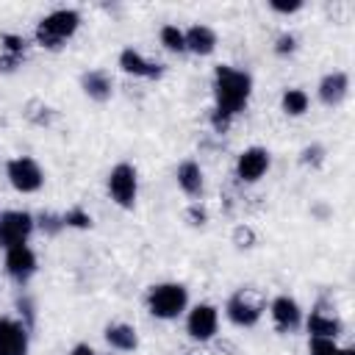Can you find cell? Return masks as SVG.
<instances>
[{
	"instance_id": "cell-1",
	"label": "cell",
	"mask_w": 355,
	"mask_h": 355,
	"mask_svg": "<svg viewBox=\"0 0 355 355\" xmlns=\"http://www.w3.org/2000/svg\"><path fill=\"white\" fill-rule=\"evenodd\" d=\"M250 89H252V80L247 72H239L230 67H216L214 94H216V111L219 114H225V116L239 114L250 100Z\"/></svg>"
},
{
	"instance_id": "cell-2",
	"label": "cell",
	"mask_w": 355,
	"mask_h": 355,
	"mask_svg": "<svg viewBox=\"0 0 355 355\" xmlns=\"http://www.w3.org/2000/svg\"><path fill=\"white\" fill-rule=\"evenodd\" d=\"M78 22H80V14L72 11V8H58L53 14H47L39 28H36V39L44 44V47H58L64 39H69L75 31H78Z\"/></svg>"
},
{
	"instance_id": "cell-3",
	"label": "cell",
	"mask_w": 355,
	"mask_h": 355,
	"mask_svg": "<svg viewBox=\"0 0 355 355\" xmlns=\"http://www.w3.org/2000/svg\"><path fill=\"white\" fill-rule=\"evenodd\" d=\"M186 300H189V294H186V288L180 283H161V286L150 288L147 308L158 319H172L186 308Z\"/></svg>"
},
{
	"instance_id": "cell-4",
	"label": "cell",
	"mask_w": 355,
	"mask_h": 355,
	"mask_svg": "<svg viewBox=\"0 0 355 355\" xmlns=\"http://www.w3.org/2000/svg\"><path fill=\"white\" fill-rule=\"evenodd\" d=\"M33 230V219L25 211H6L0 216V247H17L25 244V239Z\"/></svg>"
},
{
	"instance_id": "cell-5",
	"label": "cell",
	"mask_w": 355,
	"mask_h": 355,
	"mask_svg": "<svg viewBox=\"0 0 355 355\" xmlns=\"http://www.w3.org/2000/svg\"><path fill=\"white\" fill-rule=\"evenodd\" d=\"M108 191L122 208H130L136 200V169L130 164L114 166L108 175Z\"/></svg>"
},
{
	"instance_id": "cell-6",
	"label": "cell",
	"mask_w": 355,
	"mask_h": 355,
	"mask_svg": "<svg viewBox=\"0 0 355 355\" xmlns=\"http://www.w3.org/2000/svg\"><path fill=\"white\" fill-rule=\"evenodd\" d=\"M8 180H11V186L17 191H36L42 186L44 175H42V169H39V164L33 158L22 155V158L8 161Z\"/></svg>"
},
{
	"instance_id": "cell-7",
	"label": "cell",
	"mask_w": 355,
	"mask_h": 355,
	"mask_svg": "<svg viewBox=\"0 0 355 355\" xmlns=\"http://www.w3.org/2000/svg\"><path fill=\"white\" fill-rule=\"evenodd\" d=\"M6 269H8V275L17 283H25L36 272V255H33V250L25 247V244L8 247V252H6Z\"/></svg>"
},
{
	"instance_id": "cell-8",
	"label": "cell",
	"mask_w": 355,
	"mask_h": 355,
	"mask_svg": "<svg viewBox=\"0 0 355 355\" xmlns=\"http://www.w3.org/2000/svg\"><path fill=\"white\" fill-rule=\"evenodd\" d=\"M28 352V330L11 319H0V355H25Z\"/></svg>"
},
{
	"instance_id": "cell-9",
	"label": "cell",
	"mask_w": 355,
	"mask_h": 355,
	"mask_svg": "<svg viewBox=\"0 0 355 355\" xmlns=\"http://www.w3.org/2000/svg\"><path fill=\"white\" fill-rule=\"evenodd\" d=\"M216 322H219V313H216L214 305H197L189 313V333H191V338L208 341L216 333Z\"/></svg>"
},
{
	"instance_id": "cell-10",
	"label": "cell",
	"mask_w": 355,
	"mask_h": 355,
	"mask_svg": "<svg viewBox=\"0 0 355 355\" xmlns=\"http://www.w3.org/2000/svg\"><path fill=\"white\" fill-rule=\"evenodd\" d=\"M266 166H269V153L266 150H261V147H250V150H244L241 155H239V164H236V172H239V178L241 180H258L263 172H266Z\"/></svg>"
},
{
	"instance_id": "cell-11",
	"label": "cell",
	"mask_w": 355,
	"mask_h": 355,
	"mask_svg": "<svg viewBox=\"0 0 355 355\" xmlns=\"http://www.w3.org/2000/svg\"><path fill=\"white\" fill-rule=\"evenodd\" d=\"M119 67H122L125 72H130V75H141V78H158V75H161V64L147 61V58H144L139 50H133V47L122 50V55H119Z\"/></svg>"
},
{
	"instance_id": "cell-12",
	"label": "cell",
	"mask_w": 355,
	"mask_h": 355,
	"mask_svg": "<svg viewBox=\"0 0 355 355\" xmlns=\"http://www.w3.org/2000/svg\"><path fill=\"white\" fill-rule=\"evenodd\" d=\"M347 89H349V78L347 72H330L322 83H319V97L324 105H336L347 97Z\"/></svg>"
},
{
	"instance_id": "cell-13",
	"label": "cell",
	"mask_w": 355,
	"mask_h": 355,
	"mask_svg": "<svg viewBox=\"0 0 355 355\" xmlns=\"http://www.w3.org/2000/svg\"><path fill=\"white\" fill-rule=\"evenodd\" d=\"M227 316H230L233 324L250 327V324H255V322L261 319V305H252V302L244 300V294H236V297H230V302H227Z\"/></svg>"
},
{
	"instance_id": "cell-14",
	"label": "cell",
	"mask_w": 355,
	"mask_h": 355,
	"mask_svg": "<svg viewBox=\"0 0 355 355\" xmlns=\"http://www.w3.org/2000/svg\"><path fill=\"white\" fill-rule=\"evenodd\" d=\"M183 39H186V50H191V53H197V55H208V53H214V47H216V33H214L208 25H194V28H189V31L183 33Z\"/></svg>"
},
{
	"instance_id": "cell-15",
	"label": "cell",
	"mask_w": 355,
	"mask_h": 355,
	"mask_svg": "<svg viewBox=\"0 0 355 355\" xmlns=\"http://www.w3.org/2000/svg\"><path fill=\"white\" fill-rule=\"evenodd\" d=\"M272 316L280 330H294L300 324V305L291 297H277L272 302Z\"/></svg>"
},
{
	"instance_id": "cell-16",
	"label": "cell",
	"mask_w": 355,
	"mask_h": 355,
	"mask_svg": "<svg viewBox=\"0 0 355 355\" xmlns=\"http://www.w3.org/2000/svg\"><path fill=\"white\" fill-rule=\"evenodd\" d=\"M178 183L186 194H200L202 191V172L194 161H183L178 166Z\"/></svg>"
},
{
	"instance_id": "cell-17",
	"label": "cell",
	"mask_w": 355,
	"mask_h": 355,
	"mask_svg": "<svg viewBox=\"0 0 355 355\" xmlns=\"http://www.w3.org/2000/svg\"><path fill=\"white\" fill-rule=\"evenodd\" d=\"M83 89L92 100H108L111 97V80L105 72L94 69V72H86L83 75Z\"/></svg>"
},
{
	"instance_id": "cell-18",
	"label": "cell",
	"mask_w": 355,
	"mask_h": 355,
	"mask_svg": "<svg viewBox=\"0 0 355 355\" xmlns=\"http://www.w3.org/2000/svg\"><path fill=\"white\" fill-rule=\"evenodd\" d=\"M308 333H311V336H319V338H336V336L341 333V322L316 311V313H311V319H308Z\"/></svg>"
},
{
	"instance_id": "cell-19",
	"label": "cell",
	"mask_w": 355,
	"mask_h": 355,
	"mask_svg": "<svg viewBox=\"0 0 355 355\" xmlns=\"http://www.w3.org/2000/svg\"><path fill=\"white\" fill-rule=\"evenodd\" d=\"M105 341L116 349H136L139 338H136V330L130 324H111L105 330Z\"/></svg>"
},
{
	"instance_id": "cell-20",
	"label": "cell",
	"mask_w": 355,
	"mask_h": 355,
	"mask_svg": "<svg viewBox=\"0 0 355 355\" xmlns=\"http://www.w3.org/2000/svg\"><path fill=\"white\" fill-rule=\"evenodd\" d=\"M308 108V94L302 89H288L283 94V111L291 114V116H300L302 111Z\"/></svg>"
},
{
	"instance_id": "cell-21",
	"label": "cell",
	"mask_w": 355,
	"mask_h": 355,
	"mask_svg": "<svg viewBox=\"0 0 355 355\" xmlns=\"http://www.w3.org/2000/svg\"><path fill=\"white\" fill-rule=\"evenodd\" d=\"M161 42L172 53H183L186 50V39H183V31L178 25H164L161 28Z\"/></svg>"
},
{
	"instance_id": "cell-22",
	"label": "cell",
	"mask_w": 355,
	"mask_h": 355,
	"mask_svg": "<svg viewBox=\"0 0 355 355\" xmlns=\"http://www.w3.org/2000/svg\"><path fill=\"white\" fill-rule=\"evenodd\" d=\"M338 352L341 349L336 347L333 338H319V336L311 338V355H338Z\"/></svg>"
},
{
	"instance_id": "cell-23",
	"label": "cell",
	"mask_w": 355,
	"mask_h": 355,
	"mask_svg": "<svg viewBox=\"0 0 355 355\" xmlns=\"http://www.w3.org/2000/svg\"><path fill=\"white\" fill-rule=\"evenodd\" d=\"M64 225H69V227H89L92 216L86 211H80V208H72V211L64 214Z\"/></svg>"
},
{
	"instance_id": "cell-24",
	"label": "cell",
	"mask_w": 355,
	"mask_h": 355,
	"mask_svg": "<svg viewBox=\"0 0 355 355\" xmlns=\"http://www.w3.org/2000/svg\"><path fill=\"white\" fill-rule=\"evenodd\" d=\"M3 42H6V50H8V55L19 61L22 50H25V39H19V36H11V33H6V36H3Z\"/></svg>"
},
{
	"instance_id": "cell-25",
	"label": "cell",
	"mask_w": 355,
	"mask_h": 355,
	"mask_svg": "<svg viewBox=\"0 0 355 355\" xmlns=\"http://www.w3.org/2000/svg\"><path fill=\"white\" fill-rule=\"evenodd\" d=\"M272 8H275V11H280V14H291V11L302 8V3H300V0H291V3H280V0H272Z\"/></svg>"
},
{
	"instance_id": "cell-26",
	"label": "cell",
	"mask_w": 355,
	"mask_h": 355,
	"mask_svg": "<svg viewBox=\"0 0 355 355\" xmlns=\"http://www.w3.org/2000/svg\"><path fill=\"white\" fill-rule=\"evenodd\" d=\"M294 50V36H280L277 39V53L283 55V53H291Z\"/></svg>"
},
{
	"instance_id": "cell-27",
	"label": "cell",
	"mask_w": 355,
	"mask_h": 355,
	"mask_svg": "<svg viewBox=\"0 0 355 355\" xmlns=\"http://www.w3.org/2000/svg\"><path fill=\"white\" fill-rule=\"evenodd\" d=\"M72 355H97V352H92L89 347H83V344H80V347H75V349H72Z\"/></svg>"
},
{
	"instance_id": "cell-28",
	"label": "cell",
	"mask_w": 355,
	"mask_h": 355,
	"mask_svg": "<svg viewBox=\"0 0 355 355\" xmlns=\"http://www.w3.org/2000/svg\"><path fill=\"white\" fill-rule=\"evenodd\" d=\"M338 355H355V352H352V349H341Z\"/></svg>"
}]
</instances>
